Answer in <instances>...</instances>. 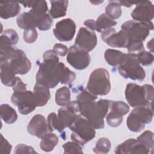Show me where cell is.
<instances>
[{"label":"cell","mask_w":154,"mask_h":154,"mask_svg":"<svg viewBox=\"0 0 154 154\" xmlns=\"http://www.w3.org/2000/svg\"><path fill=\"white\" fill-rule=\"evenodd\" d=\"M153 29L152 21L146 22L131 20L124 22L122 25V29L128 37L129 43L133 41H144L149 35L150 31Z\"/></svg>","instance_id":"obj_7"},{"label":"cell","mask_w":154,"mask_h":154,"mask_svg":"<svg viewBox=\"0 0 154 154\" xmlns=\"http://www.w3.org/2000/svg\"><path fill=\"white\" fill-rule=\"evenodd\" d=\"M127 48L129 54H134L136 55H138L143 51H145L143 42L141 41L130 42Z\"/></svg>","instance_id":"obj_39"},{"label":"cell","mask_w":154,"mask_h":154,"mask_svg":"<svg viewBox=\"0 0 154 154\" xmlns=\"http://www.w3.org/2000/svg\"><path fill=\"white\" fill-rule=\"evenodd\" d=\"M106 120L109 126L114 128L118 127L122 123L123 116L112 110H110L109 112L106 115Z\"/></svg>","instance_id":"obj_35"},{"label":"cell","mask_w":154,"mask_h":154,"mask_svg":"<svg viewBox=\"0 0 154 154\" xmlns=\"http://www.w3.org/2000/svg\"><path fill=\"white\" fill-rule=\"evenodd\" d=\"M47 122L52 132L54 130H57L61 132L64 129L60 122L57 115L55 112H51L48 115L47 117Z\"/></svg>","instance_id":"obj_34"},{"label":"cell","mask_w":154,"mask_h":154,"mask_svg":"<svg viewBox=\"0 0 154 154\" xmlns=\"http://www.w3.org/2000/svg\"><path fill=\"white\" fill-rule=\"evenodd\" d=\"M138 60L140 64L143 66L151 65L154 60L153 54L149 52L143 51L137 55Z\"/></svg>","instance_id":"obj_38"},{"label":"cell","mask_w":154,"mask_h":154,"mask_svg":"<svg viewBox=\"0 0 154 154\" xmlns=\"http://www.w3.org/2000/svg\"><path fill=\"white\" fill-rule=\"evenodd\" d=\"M153 91L152 85L140 86L134 83H129L126 85L125 94L126 100L132 107L152 106Z\"/></svg>","instance_id":"obj_2"},{"label":"cell","mask_w":154,"mask_h":154,"mask_svg":"<svg viewBox=\"0 0 154 154\" xmlns=\"http://www.w3.org/2000/svg\"><path fill=\"white\" fill-rule=\"evenodd\" d=\"M131 15L134 20L146 22L152 21L154 16V8L152 2L146 1L137 3Z\"/></svg>","instance_id":"obj_17"},{"label":"cell","mask_w":154,"mask_h":154,"mask_svg":"<svg viewBox=\"0 0 154 154\" xmlns=\"http://www.w3.org/2000/svg\"><path fill=\"white\" fill-rule=\"evenodd\" d=\"M126 54L112 49H108L105 51L104 57L106 63L112 66H119L124 61Z\"/></svg>","instance_id":"obj_22"},{"label":"cell","mask_w":154,"mask_h":154,"mask_svg":"<svg viewBox=\"0 0 154 154\" xmlns=\"http://www.w3.org/2000/svg\"><path fill=\"white\" fill-rule=\"evenodd\" d=\"M27 131L31 135L39 138H42L46 134L52 132L47 120L42 114L34 116L28 125Z\"/></svg>","instance_id":"obj_15"},{"label":"cell","mask_w":154,"mask_h":154,"mask_svg":"<svg viewBox=\"0 0 154 154\" xmlns=\"http://www.w3.org/2000/svg\"><path fill=\"white\" fill-rule=\"evenodd\" d=\"M87 88L93 94L103 96L111 90V83L108 71L103 68L94 70L90 74Z\"/></svg>","instance_id":"obj_5"},{"label":"cell","mask_w":154,"mask_h":154,"mask_svg":"<svg viewBox=\"0 0 154 154\" xmlns=\"http://www.w3.org/2000/svg\"><path fill=\"white\" fill-rule=\"evenodd\" d=\"M33 93L37 106L39 107L46 105L51 97L49 88L45 85L37 82L34 87Z\"/></svg>","instance_id":"obj_20"},{"label":"cell","mask_w":154,"mask_h":154,"mask_svg":"<svg viewBox=\"0 0 154 154\" xmlns=\"http://www.w3.org/2000/svg\"><path fill=\"white\" fill-rule=\"evenodd\" d=\"M66 60L74 69L83 70L89 66L91 58L88 52L81 50L74 45L70 47Z\"/></svg>","instance_id":"obj_11"},{"label":"cell","mask_w":154,"mask_h":154,"mask_svg":"<svg viewBox=\"0 0 154 154\" xmlns=\"http://www.w3.org/2000/svg\"><path fill=\"white\" fill-rule=\"evenodd\" d=\"M1 154H8L11 152L12 149L11 145L8 141L1 134Z\"/></svg>","instance_id":"obj_43"},{"label":"cell","mask_w":154,"mask_h":154,"mask_svg":"<svg viewBox=\"0 0 154 154\" xmlns=\"http://www.w3.org/2000/svg\"><path fill=\"white\" fill-rule=\"evenodd\" d=\"M10 67L8 62L1 61V80L2 83L7 87H13L16 82L17 76Z\"/></svg>","instance_id":"obj_21"},{"label":"cell","mask_w":154,"mask_h":154,"mask_svg":"<svg viewBox=\"0 0 154 154\" xmlns=\"http://www.w3.org/2000/svg\"><path fill=\"white\" fill-rule=\"evenodd\" d=\"M78 104L79 112L90 122L94 129H98L104 128L105 117L97 108L95 100L86 101L78 103Z\"/></svg>","instance_id":"obj_9"},{"label":"cell","mask_w":154,"mask_h":154,"mask_svg":"<svg viewBox=\"0 0 154 154\" xmlns=\"http://www.w3.org/2000/svg\"><path fill=\"white\" fill-rule=\"evenodd\" d=\"M51 7L49 14L53 19L64 17L66 14L68 1H51Z\"/></svg>","instance_id":"obj_23"},{"label":"cell","mask_w":154,"mask_h":154,"mask_svg":"<svg viewBox=\"0 0 154 154\" xmlns=\"http://www.w3.org/2000/svg\"><path fill=\"white\" fill-rule=\"evenodd\" d=\"M119 2H120V4L121 5H123V6H125V7H131L134 4H137V3H131V2H126V1H119Z\"/></svg>","instance_id":"obj_47"},{"label":"cell","mask_w":154,"mask_h":154,"mask_svg":"<svg viewBox=\"0 0 154 154\" xmlns=\"http://www.w3.org/2000/svg\"><path fill=\"white\" fill-rule=\"evenodd\" d=\"M5 61L8 62L16 75H25L29 72L31 68L30 60L27 58L25 53L19 49L16 48L10 58Z\"/></svg>","instance_id":"obj_10"},{"label":"cell","mask_w":154,"mask_h":154,"mask_svg":"<svg viewBox=\"0 0 154 154\" xmlns=\"http://www.w3.org/2000/svg\"><path fill=\"white\" fill-rule=\"evenodd\" d=\"M11 101L17 106L19 112L23 115L31 113L37 106L34 93L26 89L14 91Z\"/></svg>","instance_id":"obj_8"},{"label":"cell","mask_w":154,"mask_h":154,"mask_svg":"<svg viewBox=\"0 0 154 154\" xmlns=\"http://www.w3.org/2000/svg\"><path fill=\"white\" fill-rule=\"evenodd\" d=\"M43 59L45 61H59L58 55L53 50H48L43 55Z\"/></svg>","instance_id":"obj_46"},{"label":"cell","mask_w":154,"mask_h":154,"mask_svg":"<svg viewBox=\"0 0 154 154\" xmlns=\"http://www.w3.org/2000/svg\"><path fill=\"white\" fill-rule=\"evenodd\" d=\"M121 5L119 1H110L105 7V14L111 19H117L122 15Z\"/></svg>","instance_id":"obj_30"},{"label":"cell","mask_w":154,"mask_h":154,"mask_svg":"<svg viewBox=\"0 0 154 154\" xmlns=\"http://www.w3.org/2000/svg\"><path fill=\"white\" fill-rule=\"evenodd\" d=\"M144 124L150 123L153 119V112L152 106H138L132 111Z\"/></svg>","instance_id":"obj_24"},{"label":"cell","mask_w":154,"mask_h":154,"mask_svg":"<svg viewBox=\"0 0 154 154\" xmlns=\"http://www.w3.org/2000/svg\"><path fill=\"white\" fill-rule=\"evenodd\" d=\"M69 128L72 132L70 135L72 141L81 145L86 144L95 137V129L81 114L77 115L75 121Z\"/></svg>","instance_id":"obj_4"},{"label":"cell","mask_w":154,"mask_h":154,"mask_svg":"<svg viewBox=\"0 0 154 154\" xmlns=\"http://www.w3.org/2000/svg\"><path fill=\"white\" fill-rule=\"evenodd\" d=\"M126 125L131 131L134 132H140L144 129L146 124L143 123L134 113L131 112L127 118Z\"/></svg>","instance_id":"obj_31"},{"label":"cell","mask_w":154,"mask_h":154,"mask_svg":"<svg viewBox=\"0 0 154 154\" xmlns=\"http://www.w3.org/2000/svg\"><path fill=\"white\" fill-rule=\"evenodd\" d=\"M118 70L120 75L126 79L142 81L146 78L145 70L140 66L136 54H126L124 61L118 66Z\"/></svg>","instance_id":"obj_6"},{"label":"cell","mask_w":154,"mask_h":154,"mask_svg":"<svg viewBox=\"0 0 154 154\" xmlns=\"http://www.w3.org/2000/svg\"><path fill=\"white\" fill-rule=\"evenodd\" d=\"M16 22L17 26L25 30L37 28L40 31H47L51 28L53 20L49 14L37 13L30 10L20 14Z\"/></svg>","instance_id":"obj_3"},{"label":"cell","mask_w":154,"mask_h":154,"mask_svg":"<svg viewBox=\"0 0 154 154\" xmlns=\"http://www.w3.org/2000/svg\"><path fill=\"white\" fill-rule=\"evenodd\" d=\"M117 23V22L116 20L111 19L105 13H103L95 20L94 30L102 32L103 30L116 25Z\"/></svg>","instance_id":"obj_25"},{"label":"cell","mask_w":154,"mask_h":154,"mask_svg":"<svg viewBox=\"0 0 154 154\" xmlns=\"http://www.w3.org/2000/svg\"><path fill=\"white\" fill-rule=\"evenodd\" d=\"M141 144L144 146L150 152L153 153L154 148L153 133L150 131H146L142 133L137 139Z\"/></svg>","instance_id":"obj_32"},{"label":"cell","mask_w":154,"mask_h":154,"mask_svg":"<svg viewBox=\"0 0 154 154\" xmlns=\"http://www.w3.org/2000/svg\"><path fill=\"white\" fill-rule=\"evenodd\" d=\"M58 143V137L56 134L50 132L44 136L40 143V147L43 151H52Z\"/></svg>","instance_id":"obj_26"},{"label":"cell","mask_w":154,"mask_h":154,"mask_svg":"<svg viewBox=\"0 0 154 154\" xmlns=\"http://www.w3.org/2000/svg\"><path fill=\"white\" fill-rule=\"evenodd\" d=\"M53 51L58 55L61 57L65 56L69 51L68 48L66 46L61 43H56L53 47Z\"/></svg>","instance_id":"obj_44"},{"label":"cell","mask_w":154,"mask_h":154,"mask_svg":"<svg viewBox=\"0 0 154 154\" xmlns=\"http://www.w3.org/2000/svg\"><path fill=\"white\" fill-rule=\"evenodd\" d=\"M101 38L108 46L112 48H127L129 38L126 33L122 29L116 32L114 28H109L103 30Z\"/></svg>","instance_id":"obj_12"},{"label":"cell","mask_w":154,"mask_h":154,"mask_svg":"<svg viewBox=\"0 0 154 154\" xmlns=\"http://www.w3.org/2000/svg\"><path fill=\"white\" fill-rule=\"evenodd\" d=\"M38 33L35 28H29L24 30L23 38L25 42L28 43H34L37 38Z\"/></svg>","instance_id":"obj_40"},{"label":"cell","mask_w":154,"mask_h":154,"mask_svg":"<svg viewBox=\"0 0 154 154\" xmlns=\"http://www.w3.org/2000/svg\"><path fill=\"white\" fill-rule=\"evenodd\" d=\"M14 153H36L34 149L31 147L23 144H19L17 145L14 149Z\"/></svg>","instance_id":"obj_42"},{"label":"cell","mask_w":154,"mask_h":154,"mask_svg":"<svg viewBox=\"0 0 154 154\" xmlns=\"http://www.w3.org/2000/svg\"><path fill=\"white\" fill-rule=\"evenodd\" d=\"M114 152L117 154H147L150 151L137 139L129 138L117 146Z\"/></svg>","instance_id":"obj_18"},{"label":"cell","mask_w":154,"mask_h":154,"mask_svg":"<svg viewBox=\"0 0 154 154\" xmlns=\"http://www.w3.org/2000/svg\"><path fill=\"white\" fill-rule=\"evenodd\" d=\"M64 153H83L81 144L75 141H69L63 145Z\"/></svg>","instance_id":"obj_37"},{"label":"cell","mask_w":154,"mask_h":154,"mask_svg":"<svg viewBox=\"0 0 154 154\" xmlns=\"http://www.w3.org/2000/svg\"><path fill=\"white\" fill-rule=\"evenodd\" d=\"M78 112L79 106L76 100L70 101L67 105L62 106L58 109L57 117L64 129L72 124L77 116L76 113Z\"/></svg>","instance_id":"obj_16"},{"label":"cell","mask_w":154,"mask_h":154,"mask_svg":"<svg viewBox=\"0 0 154 154\" xmlns=\"http://www.w3.org/2000/svg\"><path fill=\"white\" fill-rule=\"evenodd\" d=\"M111 147L110 141L105 137L100 138L93 148V152L97 154H105L108 153Z\"/></svg>","instance_id":"obj_33"},{"label":"cell","mask_w":154,"mask_h":154,"mask_svg":"<svg viewBox=\"0 0 154 154\" xmlns=\"http://www.w3.org/2000/svg\"><path fill=\"white\" fill-rule=\"evenodd\" d=\"M153 39L152 38L149 42H148V43H147V48L149 50H150V51H151L152 52H153Z\"/></svg>","instance_id":"obj_48"},{"label":"cell","mask_w":154,"mask_h":154,"mask_svg":"<svg viewBox=\"0 0 154 154\" xmlns=\"http://www.w3.org/2000/svg\"><path fill=\"white\" fill-rule=\"evenodd\" d=\"M20 11L19 2L10 1L0 2V17L4 19L17 16Z\"/></svg>","instance_id":"obj_19"},{"label":"cell","mask_w":154,"mask_h":154,"mask_svg":"<svg viewBox=\"0 0 154 154\" xmlns=\"http://www.w3.org/2000/svg\"><path fill=\"white\" fill-rule=\"evenodd\" d=\"M1 119L8 124L14 123L17 119V114L14 108L8 104H2L0 107Z\"/></svg>","instance_id":"obj_28"},{"label":"cell","mask_w":154,"mask_h":154,"mask_svg":"<svg viewBox=\"0 0 154 154\" xmlns=\"http://www.w3.org/2000/svg\"><path fill=\"white\" fill-rule=\"evenodd\" d=\"M97 36L94 31L87 28L81 27L76 35L75 45L82 51L89 52L97 45Z\"/></svg>","instance_id":"obj_13"},{"label":"cell","mask_w":154,"mask_h":154,"mask_svg":"<svg viewBox=\"0 0 154 154\" xmlns=\"http://www.w3.org/2000/svg\"><path fill=\"white\" fill-rule=\"evenodd\" d=\"M76 99L78 103H81L86 101L96 100L97 99V96L91 93L88 90H83L77 95Z\"/></svg>","instance_id":"obj_41"},{"label":"cell","mask_w":154,"mask_h":154,"mask_svg":"<svg viewBox=\"0 0 154 154\" xmlns=\"http://www.w3.org/2000/svg\"><path fill=\"white\" fill-rule=\"evenodd\" d=\"M76 78V74L59 61H45L40 64L36 74V82L48 86L49 88L55 87L60 82L70 84Z\"/></svg>","instance_id":"obj_1"},{"label":"cell","mask_w":154,"mask_h":154,"mask_svg":"<svg viewBox=\"0 0 154 154\" xmlns=\"http://www.w3.org/2000/svg\"><path fill=\"white\" fill-rule=\"evenodd\" d=\"M5 35H6L12 42L13 45H15L19 40V36L16 31L13 29H7L4 31L2 33Z\"/></svg>","instance_id":"obj_45"},{"label":"cell","mask_w":154,"mask_h":154,"mask_svg":"<svg viewBox=\"0 0 154 154\" xmlns=\"http://www.w3.org/2000/svg\"><path fill=\"white\" fill-rule=\"evenodd\" d=\"M19 3L22 4L24 7L31 8V10L35 13L45 14L48 11L47 2L45 1H20Z\"/></svg>","instance_id":"obj_27"},{"label":"cell","mask_w":154,"mask_h":154,"mask_svg":"<svg viewBox=\"0 0 154 154\" xmlns=\"http://www.w3.org/2000/svg\"><path fill=\"white\" fill-rule=\"evenodd\" d=\"M76 32L75 22L70 19H64L57 22L53 29L55 37L61 42H69L72 40Z\"/></svg>","instance_id":"obj_14"},{"label":"cell","mask_w":154,"mask_h":154,"mask_svg":"<svg viewBox=\"0 0 154 154\" xmlns=\"http://www.w3.org/2000/svg\"><path fill=\"white\" fill-rule=\"evenodd\" d=\"M70 102V91L67 87L58 88L55 93V102L61 106L67 105Z\"/></svg>","instance_id":"obj_29"},{"label":"cell","mask_w":154,"mask_h":154,"mask_svg":"<svg viewBox=\"0 0 154 154\" xmlns=\"http://www.w3.org/2000/svg\"><path fill=\"white\" fill-rule=\"evenodd\" d=\"M109 110H112L123 116L129 111V106L122 101L111 100Z\"/></svg>","instance_id":"obj_36"}]
</instances>
